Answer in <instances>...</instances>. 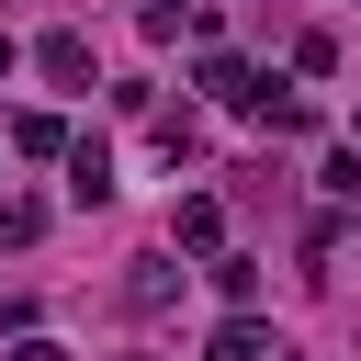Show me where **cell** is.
Segmentation results:
<instances>
[{
	"label": "cell",
	"mask_w": 361,
	"mask_h": 361,
	"mask_svg": "<svg viewBox=\"0 0 361 361\" xmlns=\"http://www.w3.org/2000/svg\"><path fill=\"white\" fill-rule=\"evenodd\" d=\"M169 248H226V203H214V192H192V203L169 214Z\"/></svg>",
	"instance_id": "cell-4"
},
{
	"label": "cell",
	"mask_w": 361,
	"mask_h": 361,
	"mask_svg": "<svg viewBox=\"0 0 361 361\" xmlns=\"http://www.w3.org/2000/svg\"><path fill=\"white\" fill-rule=\"evenodd\" d=\"M0 79H11V34H0Z\"/></svg>",
	"instance_id": "cell-12"
},
{
	"label": "cell",
	"mask_w": 361,
	"mask_h": 361,
	"mask_svg": "<svg viewBox=\"0 0 361 361\" xmlns=\"http://www.w3.org/2000/svg\"><path fill=\"white\" fill-rule=\"evenodd\" d=\"M327 203H361V147H338V158H327Z\"/></svg>",
	"instance_id": "cell-8"
},
{
	"label": "cell",
	"mask_w": 361,
	"mask_h": 361,
	"mask_svg": "<svg viewBox=\"0 0 361 361\" xmlns=\"http://www.w3.org/2000/svg\"><path fill=\"white\" fill-rule=\"evenodd\" d=\"M169 293H180V259H169V248H147V259H124V305H135V316H158Z\"/></svg>",
	"instance_id": "cell-1"
},
{
	"label": "cell",
	"mask_w": 361,
	"mask_h": 361,
	"mask_svg": "<svg viewBox=\"0 0 361 361\" xmlns=\"http://www.w3.org/2000/svg\"><path fill=\"white\" fill-rule=\"evenodd\" d=\"M34 226H45V214H34V203H0V248H23V237H34Z\"/></svg>",
	"instance_id": "cell-9"
},
{
	"label": "cell",
	"mask_w": 361,
	"mask_h": 361,
	"mask_svg": "<svg viewBox=\"0 0 361 361\" xmlns=\"http://www.w3.org/2000/svg\"><path fill=\"white\" fill-rule=\"evenodd\" d=\"M192 23V0H147V34H180Z\"/></svg>",
	"instance_id": "cell-10"
},
{
	"label": "cell",
	"mask_w": 361,
	"mask_h": 361,
	"mask_svg": "<svg viewBox=\"0 0 361 361\" xmlns=\"http://www.w3.org/2000/svg\"><path fill=\"white\" fill-rule=\"evenodd\" d=\"M68 203H113V147H102V135L68 147Z\"/></svg>",
	"instance_id": "cell-2"
},
{
	"label": "cell",
	"mask_w": 361,
	"mask_h": 361,
	"mask_svg": "<svg viewBox=\"0 0 361 361\" xmlns=\"http://www.w3.org/2000/svg\"><path fill=\"white\" fill-rule=\"evenodd\" d=\"M248 113H259L271 135H305V124H316V102H305V90H282V79H259V102H248Z\"/></svg>",
	"instance_id": "cell-5"
},
{
	"label": "cell",
	"mask_w": 361,
	"mask_h": 361,
	"mask_svg": "<svg viewBox=\"0 0 361 361\" xmlns=\"http://www.w3.org/2000/svg\"><path fill=\"white\" fill-rule=\"evenodd\" d=\"M11 361H68V350H56V338H23V350H11Z\"/></svg>",
	"instance_id": "cell-11"
},
{
	"label": "cell",
	"mask_w": 361,
	"mask_h": 361,
	"mask_svg": "<svg viewBox=\"0 0 361 361\" xmlns=\"http://www.w3.org/2000/svg\"><path fill=\"white\" fill-rule=\"evenodd\" d=\"M34 68H45L56 90H90V34H45V45H34Z\"/></svg>",
	"instance_id": "cell-3"
},
{
	"label": "cell",
	"mask_w": 361,
	"mask_h": 361,
	"mask_svg": "<svg viewBox=\"0 0 361 361\" xmlns=\"http://www.w3.org/2000/svg\"><path fill=\"white\" fill-rule=\"evenodd\" d=\"M203 361H282V350H271V327H259V316H226Z\"/></svg>",
	"instance_id": "cell-6"
},
{
	"label": "cell",
	"mask_w": 361,
	"mask_h": 361,
	"mask_svg": "<svg viewBox=\"0 0 361 361\" xmlns=\"http://www.w3.org/2000/svg\"><path fill=\"white\" fill-rule=\"evenodd\" d=\"M11 147H23V158H68V147H79V135H68V124H56V113H23V124H11Z\"/></svg>",
	"instance_id": "cell-7"
}]
</instances>
